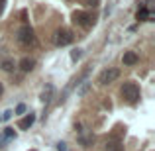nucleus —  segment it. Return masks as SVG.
<instances>
[{
    "instance_id": "nucleus-12",
    "label": "nucleus",
    "mask_w": 155,
    "mask_h": 151,
    "mask_svg": "<svg viewBox=\"0 0 155 151\" xmlns=\"http://www.w3.org/2000/svg\"><path fill=\"white\" fill-rule=\"evenodd\" d=\"M0 136H2L6 141H10V140H16V132H14V128H4Z\"/></svg>"
},
{
    "instance_id": "nucleus-2",
    "label": "nucleus",
    "mask_w": 155,
    "mask_h": 151,
    "mask_svg": "<svg viewBox=\"0 0 155 151\" xmlns=\"http://www.w3.org/2000/svg\"><path fill=\"white\" fill-rule=\"evenodd\" d=\"M118 79H120V69L108 67V69H104V71L98 75V84L106 87V84H112L114 80H118Z\"/></svg>"
},
{
    "instance_id": "nucleus-13",
    "label": "nucleus",
    "mask_w": 155,
    "mask_h": 151,
    "mask_svg": "<svg viewBox=\"0 0 155 151\" xmlns=\"http://www.w3.org/2000/svg\"><path fill=\"white\" fill-rule=\"evenodd\" d=\"M104 151H124V147H122L118 141H108L106 147H104Z\"/></svg>"
},
{
    "instance_id": "nucleus-14",
    "label": "nucleus",
    "mask_w": 155,
    "mask_h": 151,
    "mask_svg": "<svg viewBox=\"0 0 155 151\" xmlns=\"http://www.w3.org/2000/svg\"><path fill=\"white\" fill-rule=\"evenodd\" d=\"M79 143L83 145V147H91L92 145V136H83V133H81L79 136Z\"/></svg>"
},
{
    "instance_id": "nucleus-4",
    "label": "nucleus",
    "mask_w": 155,
    "mask_h": 151,
    "mask_svg": "<svg viewBox=\"0 0 155 151\" xmlns=\"http://www.w3.org/2000/svg\"><path fill=\"white\" fill-rule=\"evenodd\" d=\"M73 41V34L69 30H57L55 31V45L57 47H65Z\"/></svg>"
},
{
    "instance_id": "nucleus-10",
    "label": "nucleus",
    "mask_w": 155,
    "mask_h": 151,
    "mask_svg": "<svg viewBox=\"0 0 155 151\" xmlns=\"http://www.w3.org/2000/svg\"><path fill=\"white\" fill-rule=\"evenodd\" d=\"M73 18H75V24H79V26H88V20H91V16L84 14V12H75L73 14Z\"/></svg>"
},
{
    "instance_id": "nucleus-22",
    "label": "nucleus",
    "mask_w": 155,
    "mask_h": 151,
    "mask_svg": "<svg viewBox=\"0 0 155 151\" xmlns=\"http://www.w3.org/2000/svg\"><path fill=\"white\" fill-rule=\"evenodd\" d=\"M31 151H35V149H31Z\"/></svg>"
},
{
    "instance_id": "nucleus-20",
    "label": "nucleus",
    "mask_w": 155,
    "mask_h": 151,
    "mask_svg": "<svg viewBox=\"0 0 155 151\" xmlns=\"http://www.w3.org/2000/svg\"><path fill=\"white\" fill-rule=\"evenodd\" d=\"M4 143H6V140H4V137L0 136V147H4Z\"/></svg>"
},
{
    "instance_id": "nucleus-16",
    "label": "nucleus",
    "mask_w": 155,
    "mask_h": 151,
    "mask_svg": "<svg viewBox=\"0 0 155 151\" xmlns=\"http://www.w3.org/2000/svg\"><path fill=\"white\" fill-rule=\"evenodd\" d=\"M12 116H14V112H12V110H4V112L0 114V124H2V122H8Z\"/></svg>"
},
{
    "instance_id": "nucleus-9",
    "label": "nucleus",
    "mask_w": 155,
    "mask_h": 151,
    "mask_svg": "<svg viewBox=\"0 0 155 151\" xmlns=\"http://www.w3.org/2000/svg\"><path fill=\"white\" fill-rule=\"evenodd\" d=\"M34 122H35V114L30 112V114H26V116L20 120L18 128H20V130H28V128H31V126H34Z\"/></svg>"
},
{
    "instance_id": "nucleus-21",
    "label": "nucleus",
    "mask_w": 155,
    "mask_h": 151,
    "mask_svg": "<svg viewBox=\"0 0 155 151\" xmlns=\"http://www.w3.org/2000/svg\"><path fill=\"white\" fill-rule=\"evenodd\" d=\"M2 92H4V84L0 83V96H2Z\"/></svg>"
},
{
    "instance_id": "nucleus-7",
    "label": "nucleus",
    "mask_w": 155,
    "mask_h": 151,
    "mask_svg": "<svg viewBox=\"0 0 155 151\" xmlns=\"http://www.w3.org/2000/svg\"><path fill=\"white\" fill-rule=\"evenodd\" d=\"M16 67H18V63H16L12 57H4V59H0V69H2L4 73H12V71H16Z\"/></svg>"
},
{
    "instance_id": "nucleus-6",
    "label": "nucleus",
    "mask_w": 155,
    "mask_h": 151,
    "mask_svg": "<svg viewBox=\"0 0 155 151\" xmlns=\"http://www.w3.org/2000/svg\"><path fill=\"white\" fill-rule=\"evenodd\" d=\"M18 67H20L22 73H30V71H34V67H35V59L34 57H24L18 63Z\"/></svg>"
},
{
    "instance_id": "nucleus-8",
    "label": "nucleus",
    "mask_w": 155,
    "mask_h": 151,
    "mask_svg": "<svg viewBox=\"0 0 155 151\" xmlns=\"http://www.w3.org/2000/svg\"><path fill=\"white\" fill-rule=\"evenodd\" d=\"M137 61H140V57H137L136 51H124V55H122V63H124L126 67H132Z\"/></svg>"
},
{
    "instance_id": "nucleus-17",
    "label": "nucleus",
    "mask_w": 155,
    "mask_h": 151,
    "mask_svg": "<svg viewBox=\"0 0 155 151\" xmlns=\"http://www.w3.org/2000/svg\"><path fill=\"white\" fill-rule=\"evenodd\" d=\"M145 18H149V10L141 8V12H137V20H145Z\"/></svg>"
},
{
    "instance_id": "nucleus-19",
    "label": "nucleus",
    "mask_w": 155,
    "mask_h": 151,
    "mask_svg": "<svg viewBox=\"0 0 155 151\" xmlns=\"http://www.w3.org/2000/svg\"><path fill=\"white\" fill-rule=\"evenodd\" d=\"M57 151H67V143H65V141H59V143H57Z\"/></svg>"
},
{
    "instance_id": "nucleus-11",
    "label": "nucleus",
    "mask_w": 155,
    "mask_h": 151,
    "mask_svg": "<svg viewBox=\"0 0 155 151\" xmlns=\"http://www.w3.org/2000/svg\"><path fill=\"white\" fill-rule=\"evenodd\" d=\"M79 84H81V87L77 88V96H84L88 90H91V87H92V84L87 83V80H84V83H79Z\"/></svg>"
},
{
    "instance_id": "nucleus-3",
    "label": "nucleus",
    "mask_w": 155,
    "mask_h": 151,
    "mask_svg": "<svg viewBox=\"0 0 155 151\" xmlns=\"http://www.w3.org/2000/svg\"><path fill=\"white\" fill-rule=\"evenodd\" d=\"M16 39H18L22 45H30V43H34V30H31L30 26H22L18 30V34H16Z\"/></svg>"
},
{
    "instance_id": "nucleus-18",
    "label": "nucleus",
    "mask_w": 155,
    "mask_h": 151,
    "mask_svg": "<svg viewBox=\"0 0 155 151\" xmlns=\"http://www.w3.org/2000/svg\"><path fill=\"white\" fill-rule=\"evenodd\" d=\"M26 104H18V106H16V112L14 114H26Z\"/></svg>"
},
{
    "instance_id": "nucleus-1",
    "label": "nucleus",
    "mask_w": 155,
    "mask_h": 151,
    "mask_svg": "<svg viewBox=\"0 0 155 151\" xmlns=\"http://www.w3.org/2000/svg\"><path fill=\"white\" fill-rule=\"evenodd\" d=\"M122 96H124L126 100L130 102V104H134V102H137V98H140V94H141V90H140V87H137L136 83H132V80H128V83H124L122 84Z\"/></svg>"
},
{
    "instance_id": "nucleus-15",
    "label": "nucleus",
    "mask_w": 155,
    "mask_h": 151,
    "mask_svg": "<svg viewBox=\"0 0 155 151\" xmlns=\"http://www.w3.org/2000/svg\"><path fill=\"white\" fill-rule=\"evenodd\" d=\"M81 57H83V49H79V47H77V49L71 51V61H73V63H77Z\"/></svg>"
},
{
    "instance_id": "nucleus-5",
    "label": "nucleus",
    "mask_w": 155,
    "mask_h": 151,
    "mask_svg": "<svg viewBox=\"0 0 155 151\" xmlns=\"http://www.w3.org/2000/svg\"><path fill=\"white\" fill-rule=\"evenodd\" d=\"M53 94H55V87L53 84H45L41 90V96H39V100L43 102V104H49V102L53 100Z\"/></svg>"
}]
</instances>
